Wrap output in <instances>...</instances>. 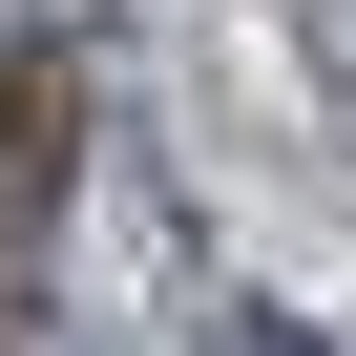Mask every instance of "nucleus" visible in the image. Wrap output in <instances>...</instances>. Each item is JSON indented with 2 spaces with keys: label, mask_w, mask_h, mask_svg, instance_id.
<instances>
[{
  "label": "nucleus",
  "mask_w": 356,
  "mask_h": 356,
  "mask_svg": "<svg viewBox=\"0 0 356 356\" xmlns=\"http://www.w3.org/2000/svg\"><path fill=\"white\" fill-rule=\"evenodd\" d=\"M84 168V42H0V335H22V252Z\"/></svg>",
  "instance_id": "nucleus-1"
},
{
  "label": "nucleus",
  "mask_w": 356,
  "mask_h": 356,
  "mask_svg": "<svg viewBox=\"0 0 356 356\" xmlns=\"http://www.w3.org/2000/svg\"><path fill=\"white\" fill-rule=\"evenodd\" d=\"M252 356H314V335H252Z\"/></svg>",
  "instance_id": "nucleus-2"
}]
</instances>
